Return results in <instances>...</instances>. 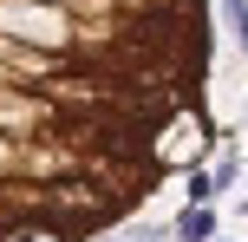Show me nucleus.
<instances>
[{
    "label": "nucleus",
    "mask_w": 248,
    "mask_h": 242,
    "mask_svg": "<svg viewBox=\"0 0 248 242\" xmlns=\"http://www.w3.org/2000/svg\"><path fill=\"white\" fill-rule=\"evenodd\" d=\"M209 236H216V210L209 203H189L176 216V242H209Z\"/></svg>",
    "instance_id": "f03ea898"
},
{
    "label": "nucleus",
    "mask_w": 248,
    "mask_h": 242,
    "mask_svg": "<svg viewBox=\"0 0 248 242\" xmlns=\"http://www.w3.org/2000/svg\"><path fill=\"white\" fill-rule=\"evenodd\" d=\"M222 13H229V26H235L242 52H248V0H222Z\"/></svg>",
    "instance_id": "20e7f679"
},
{
    "label": "nucleus",
    "mask_w": 248,
    "mask_h": 242,
    "mask_svg": "<svg viewBox=\"0 0 248 242\" xmlns=\"http://www.w3.org/2000/svg\"><path fill=\"white\" fill-rule=\"evenodd\" d=\"M0 26H7V39H46L52 52L72 39V26H65L59 7H20V0H13V7L0 13Z\"/></svg>",
    "instance_id": "f257e3e1"
},
{
    "label": "nucleus",
    "mask_w": 248,
    "mask_h": 242,
    "mask_svg": "<svg viewBox=\"0 0 248 242\" xmlns=\"http://www.w3.org/2000/svg\"><path fill=\"white\" fill-rule=\"evenodd\" d=\"M0 242H72V236H59V229H39V223H7V236Z\"/></svg>",
    "instance_id": "7ed1b4c3"
}]
</instances>
